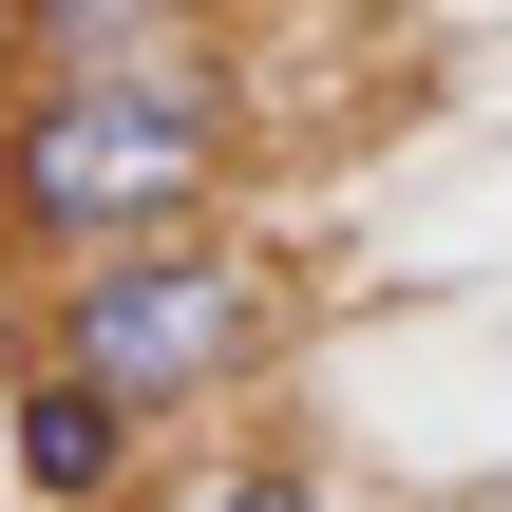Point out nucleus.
<instances>
[{
  "mask_svg": "<svg viewBox=\"0 0 512 512\" xmlns=\"http://www.w3.org/2000/svg\"><path fill=\"white\" fill-rule=\"evenodd\" d=\"M152 512H342L304 456H209V475H152Z\"/></svg>",
  "mask_w": 512,
  "mask_h": 512,
  "instance_id": "39448f33",
  "label": "nucleus"
},
{
  "mask_svg": "<svg viewBox=\"0 0 512 512\" xmlns=\"http://www.w3.org/2000/svg\"><path fill=\"white\" fill-rule=\"evenodd\" d=\"M247 190V95L228 57H114V76H0V247L95 266L152 228H228Z\"/></svg>",
  "mask_w": 512,
  "mask_h": 512,
  "instance_id": "f257e3e1",
  "label": "nucleus"
},
{
  "mask_svg": "<svg viewBox=\"0 0 512 512\" xmlns=\"http://www.w3.org/2000/svg\"><path fill=\"white\" fill-rule=\"evenodd\" d=\"M133 456H152V418L95 361L19 342V380H0V475H19V512H133Z\"/></svg>",
  "mask_w": 512,
  "mask_h": 512,
  "instance_id": "7ed1b4c3",
  "label": "nucleus"
},
{
  "mask_svg": "<svg viewBox=\"0 0 512 512\" xmlns=\"http://www.w3.org/2000/svg\"><path fill=\"white\" fill-rule=\"evenodd\" d=\"M19 342L95 361V380L171 437V418H209V399L266 380V342H285V266L228 247V228H152V247H95V266H19Z\"/></svg>",
  "mask_w": 512,
  "mask_h": 512,
  "instance_id": "f03ea898",
  "label": "nucleus"
},
{
  "mask_svg": "<svg viewBox=\"0 0 512 512\" xmlns=\"http://www.w3.org/2000/svg\"><path fill=\"white\" fill-rule=\"evenodd\" d=\"M114 57H209V0H0V76H114Z\"/></svg>",
  "mask_w": 512,
  "mask_h": 512,
  "instance_id": "20e7f679",
  "label": "nucleus"
}]
</instances>
